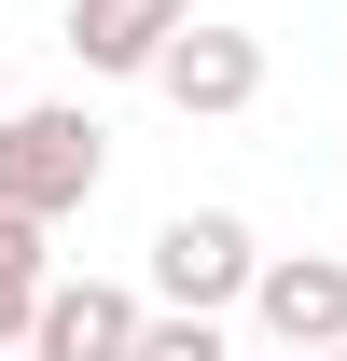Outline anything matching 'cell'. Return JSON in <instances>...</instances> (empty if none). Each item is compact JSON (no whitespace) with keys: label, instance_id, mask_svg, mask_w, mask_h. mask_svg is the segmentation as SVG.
I'll return each mask as SVG.
<instances>
[{"label":"cell","instance_id":"cell-7","mask_svg":"<svg viewBox=\"0 0 347 361\" xmlns=\"http://www.w3.org/2000/svg\"><path fill=\"white\" fill-rule=\"evenodd\" d=\"M56 223H14L0 209V348H28V319H42V292H56V250H42Z\"/></svg>","mask_w":347,"mask_h":361},{"label":"cell","instance_id":"cell-11","mask_svg":"<svg viewBox=\"0 0 347 361\" xmlns=\"http://www.w3.org/2000/svg\"><path fill=\"white\" fill-rule=\"evenodd\" d=\"M0 361H14V348H0Z\"/></svg>","mask_w":347,"mask_h":361},{"label":"cell","instance_id":"cell-10","mask_svg":"<svg viewBox=\"0 0 347 361\" xmlns=\"http://www.w3.org/2000/svg\"><path fill=\"white\" fill-rule=\"evenodd\" d=\"M319 361H347V348H319Z\"/></svg>","mask_w":347,"mask_h":361},{"label":"cell","instance_id":"cell-3","mask_svg":"<svg viewBox=\"0 0 347 361\" xmlns=\"http://www.w3.org/2000/svg\"><path fill=\"white\" fill-rule=\"evenodd\" d=\"M250 319H264V348H292V361L347 348V264H334V250H264Z\"/></svg>","mask_w":347,"mask_h":361},{"label":"cell","instance_id":"cell-1","mask_svg":"<svg viewBox=\"0 0 347 361\" xmlns=\"http://www.w3.org/2000/svg\"><path fill=\"white\" fill-rule=\"evenodd\" d=\"M97 180H111L97 111H70V97H42V111H0V209H14V223H70Z\"/></svg>","mask_w":347,"mask_h":361},{"label":"cell","instance_id":"cell-9","mask_svg":"<svg viewBox=\"0 0 347 361\" xmlns=\"http://www.w3.org/2000/svg\"><path fill=\"white\" fill-rule=\"evenodd\" d=\"M264 361H292V348H264Z\"/></svg>","mask_w":347,"mask_h":361},{"label":"cell","instance_id":"cell-4","mask_svg":"<svg viewBox=\"0 0 347 361\" xmlns=\"http://www.w3.org/2000/svg\"><path fill=\"white\" fill-rule=\"evenodd\" d=\"M139 334H153V306L126 278H56L28 319V361H139Z\"/></svg>","mask_w":347,"mask_h":361},{"label":"cell","instance_id":"cell-8","mask_svg":"<svg viewBox=\"0 0 347 361\" xmlns=\"http://www.w3.org/2000/svg\"><path fill=\"white\" fill-rule=\"evenodd\" d=\"M139 361H236V334H222V319H181V306H153Z\"/></svg>","mask_w":347,"mask_h":361},{"label":"cell","instance_id":"cell-5","mask_svg":"<svg viewBox=\"0 0 347 361\" xmlns=\"http://www.w3.org/2000/svg\"><path fill=\"white\" fill-rule=\"evenodd\" d=\"M153 84H167V111L222 126V111H250V97H264V42H250V28H209V14H195V28L167 42V70H153Z\"/></svg>","mask_w":347,"mask_h":361},{"label":"cell","instance_id":"cell-6","mask_svg":"<svg viewBox=\"0 0 347 361\" xmlns=\"http://www.w3.org/2000/svg\"><path fill=\"white\" fill-rule=\"evenodd\" d=\"M181 28H195V0H70V28H56V42L84 56V70H126V84H153Z\"/></svg>","mask_w":347,"mask_h":361},{"label":"cell","instance_id":"cell-2","mask_svg":"<svg viewBox=\"0 0 347 361\" xmlns=\"http://www.w3.org/2000/svg\"><path fill=\"white\" fill-rule=\"evenodd\" d=\"M250 292H264V236L236 209H167L153 223V306L222 319V306H250Z\"/></svg>","mask_w":347,"mask_h":361}]
</instances>
